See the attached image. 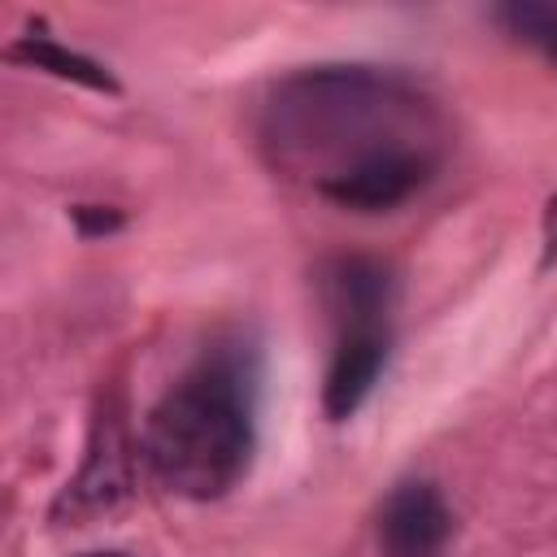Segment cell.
I'll list each match as a JSON object with an SVG mask.
<instances>
[{"instance_id": "6da1fadb", "label": "cell", "mask_w": 557, "mask_h": 557, "mask_svg": "<svg viewBox=\"0 0 557 557\" xmlns=\"http://www.w3.org/2000/svg\"><path fill=\"white\" fill-rule=\"evenodd\" d=\"M257 139L274 174L357 213L418 196L444 165L448 122L435 96L379 65H313L270 87Z\"/></svg>"}, {"instance_id": "7a4b0ae2", "label": "cell", "mask_w": 557, "mask_h": 557, "mask_svg": "<svg viewBox=\"0 0 557 557\" xmlns=\"http://www.w3.org/2000/svg\"><path fill=\"white\" fill-rule=\"evenodd\" d=\"M257 448V370L239 344L205 348L152 405L144 457L161 487L187 500L226 496Z\"/></svg>"}, {"instance_id": "3957f363", "label": "cell", "mask_w": 557, "mask_h": 557, "mask_svg": "<svg viewBox=\"0 0 557 557\" xmlns=\"http://www.w3.org/2000/svg\"><path fill=\"white\" fill-rule=\"evenodd\" d=\"M326 305L335 313L339 339L331 352L322 405L331 422L352 418L366 396L374 392L392 331H387V309H392V274L374 257H339L326 265Z\"/></svg>"}, {"instance_id": "277c9868", "label": "cell", "mask_w": 557, "mask_h": 557, "mask_svg": "<svg viewBox=\"0 0 557 557\" xmlns=\"http://www.w3.org/2000/svg\"><path fill=\"white\" fill-rule=\"evenodd\" d=\"M448 535H453V513L435 483L405 479L392 487L379 513L383 557H440Z\"/></svg>"}, {"instance_id": "5b68a950", "label": "cell", "mask_w": 557, "mask_h": 557, "mask_svg": "<svg viewBox=\"0 0 557 557\" xmlns=\"http://www.w3.org/2000/svg\"><path fill=\"white\" fill-rule=\"evenodd\" d=\"M9 57H13V61H30L35 70H52L57 78H74V83L96 87V91H117V83L109 78L104 65H96V61H87V57H78V52H65V48L52 44V39L26 35V39H17V44L9 48Z\"/></svg>"}, {"instance_id": "8992f818", "label": "cell", "mask_w": 557, "mask_h": 557, "mask_svg": "<svg viewBox=\"0 0 557 557\" xmlns=\"http://www.w3.org/2000/svg\"><path fill=\"white\" fill-rule=\"evenodd\" d=\"M518 44L535 48L548 65H557V4H540V0H513L500 4L492 13Z\"/></svg>"}, {"instance_id": "52a82bcc", "label": "cell", "mask_w": 557, "mask_h": 557, "mask_svg": "<svg viewBox=\"0 0 557 557\" xmlns=\"http://www.w3.org/2000/svg\"><path fill=\"white\" fill-rule=\"evenodd\" d=\"M70 213H74V222H78L83 235H109V231L122 226V213L109 209V205H74Z\"/></svg>"}, {"instance_id": "ba28073f", "label": "cell", "mask_w": 557, "mask_h": 557, "mask_svg": "<svg viewBox=\"0 0 557 557\" xmlns=\"http://www.w3.org/2000/svg\"><path fill=\"white\" fill-rule=\"evenodd\" d=\"M557 261V196H548L544 205V265Z\"/></svg>"}, {"instance_id": "9c48e42d", "label": "cell", "mask_w": 557, "mask_h": 557, "mask_svg": "<svg viewBox=\"0 0 557 557\" xmlns=\"http://www.w3.org/2000/svg\"><path fill=\"white\" fill-rule=\"evenodd\" d=\"M87 557H122V553H87Z\"/></svg>"}]
</instances>
